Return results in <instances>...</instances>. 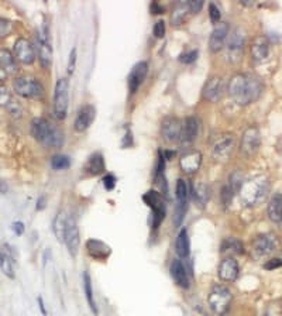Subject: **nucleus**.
Wrapping results in <instances>:
<instances>
[{"label":"nucleus","instance_id":"nucleus-53","mask_svg":"<svg viewBox=\"0 0 282 316\" xmlns=\"http://www.w3.org/2000/svg\"><path fill=\"white\" fill-rule=\"evenodd\" d=\"M6 78H7V72H6L3 68L0 67V82H3Z\"/></svg>","mask_w":282,"mask_h":316},{"label":"nucleus","instance_id":"nucleus-21","mask_svg":"<svg viewBox=\"0 0 282 316\" xmlns=\"http://www.w3.org/2000/svg\"><path fill=\"white\" fill-rule=\"evenodd\" d=\"M197 130H199V122L196 117H186L182 123V130H180V143L184 146H191L192 143L195 141L197 135Z\"/></svg>","mask_w":282,"mask_h":316},{"label":"nucleus","instance_id":"nucleus-28","mask_svg":"<svg viewBox=\"0 0 282 316\" xmlns=\"http://www.w3.org/2000/svg\"><path fill=\"white\" fill-rule=\"evenodd\" d=\"M268 218L274 223H281L282 222V193H275L268 202Z\"/></svg>","mask_w":282,"mask_h":316},{"label":"nucleus","instance_id":"nucleus-43","mask_svg":"<svg viewBox=\"0 0 282 316\" xmlns=\"http://www.w3.org/2000/svg\"><path fill=\"white\" fill-rule=\"evenodd\" d=\"M197 52L196 50H192L189 51V52H185V54H182V55L179 56V61L184 62V64H192V62L196 61L197 58Z\"/></svg>","mask_w":282,"mask_h":316},{"label":"nucleus","instance_id":"nucleus-29","mask_svg":"<svg viewBox=\"0 0 282 316\" xmlns=\"http://www.w3.org/2000/svg\"><path fill=\"white\" fill-rule=\"evenodd\" d=\"M192 195H193V201L196 203V206L200 209L206 208L209 199H210V188L205 182H197L196 185L193 186Z\"/></svg>","mask_w":282,"mask_h":316},{"label":"nucleus","instance_id":"nucleus-24","mask_svg":"<svg viewBox=\"0 0 282 316\" xmlns=\"http://www.w3.org/2000/svg\"><path fill=\"white\" fill-rule=\"evenodd\" d=\"M86 250H88V254L93 260H107V257L110 255L112 250L107 246L106 243L100 242V240H96V239H90L86 242Z\"/></svg>","mask_w":282,"mask_h":316},{"label":"nucleus","instance_id":"nucleus-32","mask_svg":"<svg viewBox=\"0 0 282 316\" xmlns=\"http://www.w3.org/2000/svg\"><path fill=\"white\" fill-rule=\"evenodd\" d=\"M0 67L3 68L7 73H10V75L17 72L16 56L13 55L9 50H6V48L0 50Z\"/></svg>","mask_w":282,"mask_h":316},{"label":"nucleus","instance_id":"nucleus-15","mask_svg":"<svg viewBox=\"0 0 282 316\" xmlns=\"http://www.w3.org/2000/svg\"><path fill=\"white\" fill-rule=\"evenodd\" d=\"M223 89H225L223 79L220 76H212L208 79V82L203 86V99L208 102H217L223 95Z\"/></svg>","mask_w":282,"mask_h":316},{"label":"nucleus","instance_id":"nucleus-31","mask_svg":"<svg viewBox=\"0 0 282 316\" xmlns=\"http://www.w3.org/2000/svg\"><path fill=\"white\" fill-rule=\"evenodd\" d=\"M191 13L188 2H179L176 3L174 7V10L171 13V23L172 26H179L188 18V14Z\"/></svg>","mask_w":282,"mask_h":316},{"label":"nucleus","instance_id":"nucleus-51","mask_svg":"<svg viewBox=\"0 0 282 316\" xmlns=\"http://www.w3.org/2000/svg\"><path fill=\"white\" fill-rule=\"evenodd\" d=\"M44 208H45V196L38 198V201H37V210H43Z\"/></svg>","mask_w":282,"mask_h":316},{"label":"nucleus","instance_id":"nucleus-26","mask_svg":"<svg viewBox=\"0 0 282 316\" xmlns=\"http://www.w3.org/2000/svg\"><path fill=\"white\" fill-rule=\"evenodd\" d=\"M13 259H14L13 248L9 244H5L3 248L0 250V268L3 271V274L6 276H9V278H14Z\"/></svg>","mask_w":282,"mask_h":316},{"label":"nucleus","instance_id":"nucleus-41","mask_svg":"<svg viewBox=\"0 0 282 316\" xmlns=\"http://www.w3.org/2000/svg\"><path fill=\"white\" fill-rule=\"evenodd\" d=\"M11 103V95L9 89L0 84V106H9Z\"/></svg>","mask_w":282,"mask_h":316},{"label":"nucleus","instance_id":"nucleus-18","mask_svg":"<svg viewBox=\"0 0 282 316\" xmlns=\"http://www.w3.org/2000/svg\"><path fill=\"white\" fill-rule=\"evenodd\" d=\"M147 73H148V64H147L146 61L137 62L134 67H133V69H131V72H130L129 75V90L131 93H135V92L138 90L140 85L143 84L144 79H146Z\"/></svg>","mask_w":282,"mask_h":316},{"label":"nucleus","instance_id":"nucleus-22","mask_svg":"<svg viewBox=\"0 0 282 316\" xmlns=\"http://www.w3.org/2000/svg\"><path fill=\"white\" fill-rule=\"evenodd\" d=\"M96 116V109L92 105H85L80 107L78 112V116L75 118V130L76 131H85L90 127V124L93 123Z\"/></svg>","mask_w":282,"mask_h":316},{"label":"nucleus","instance_id":"nucleus-34","mask_svg":"<svg viewBox=\"0 0 282 316\" xmlns=\"http://www.w3.org/2000/svg\"><path fill=\"white\" fill-rule=\"evenodd\" d=\"M221 253H231V254H243L244 253V246L240 240H237L234 237H229L221 243L220 246Z\"/></svg>","mask_w":282,"mask_h":316},{"label":"nucleus","instance_id":"nucleus-30","mask_svg":"<svg viewBox=\"0 0 282 316\" xmlns=\"http://www.w3.org/2000/svg\"><path fill=\"white\" fill-rule=\"evenodd\" d=\"M175 251L179 255L180 259H188L189 253H191V242H189V234L186 229H182L179 231V234L176 237V243H175Z\"/></svg>","mask_w":282,"mask_h":316},{"label":"nucleus","instance_id":"nucleus-8","mask_svg":"<svg viewBox=\"0 0 282 316\" xmlns=\"http://www.w3.org/2000/svg\"><path fill=\"white\" fill-rule=\"evenodd\" d=\"M13 88L16 90L17 93L23 97H41L44 95V86L39 84L37 79L34 78H27V76H23V78H17L13 84Z\"/></svg>","mask_w":282,"mask_h":316},{"label":"nucleus","instance_id":"nucleus-47","mask_svg":"<svg viewBox=\"0 0 282 316\" xmlns=\"http://www.w3.org/2000/svg\"><path fill=\"white\" fill-rule=\"evenodd\" d=\"M188 6H189V10H191V13H199L200 11V9L203 7V2L202 0H191V2H188Z\"/></svg>","mask_w":282,"mask_h":316},{"label":"nucleus","instance_id":"nucleus-33","mask_svg":"<svg viewBox=\"0 0 282 316\" xmlns=\"http://www.w3.org/2000/svg\"><path fill=\"white\" fill-rule=\"evenodd\" d=\"M67 220L68 216L64 212H59L56 214L55 219H54V225H52V230L55 234L56 240L59 243L64 242L65 239V230H67Z\"/></svg>","mask_w":282,"mask_h":316},{"label":"nucleus","instance_id":"nucleus-49","mask_svg":"<svg viewBox=\"0 0 282 316\" xmlns=\"http://www.w3.org/2000/svg\"><path fill=\"white\" fill-rule=\"evenodd\" d=\"M11 229H13V231L16 233L17 236H22L23 233H24V225H23L22 222H14L11 225Z\"/></svg>","mask_w":282,"mask_h":316},{"label":"nucleus","instance_id":"nucleus-14","mask_svg":"<svg viewBox=\"0 0 282 316\" xmlns=\"http://www.w3.org/2000/svg\"><path fill=\"white\" fill-rule=\"evenodd\" d=\"M14 56L22 64L30 65L35 60V50L28 40L17 38L14 43Z\"/></svg>","mask_w":282,"mask_h":316},{"label":"nucleus","instance_id":"nucleus-10","mask_svg":"<svg viewBox=\"0 0 282 316\" xmlns=\"http://www.w3.org/2000/svg\"><path fill=\"white\" fill-rule=\"evenodd\" d=\"M259 146H261V134L259 130L257 127H248L241 137V144H240V150L246 155V157H251L255 152L258 151Z\"/></svg>","mask_w":282,"mask_h":316},{"label":"nucleus","instance_id":"nucleus-6","mask_svg":"<svg viewBox=\"0 0 282 316\" xmlns=\"http://www.w3.org/2000/svg\"><path fill=\"white\" fill-rule=\"evenodd\" d=\"M144 202L148 208H151L152 210V227L157 230L159 225L163 223V220L165 219V214H167V210H165V202H164V198L161 193H158L157 191H148L143 196Z\"/></svg>","mask_w":282,"mask_h":316},{"label":"nucleus","instance_id":"nucleus-5","mask_svg":"<svg viewBox=\"0 0 282 316\" xmlns=\"http://www.w3.org/2000/svg\"><path fill=\"white\" fill-rule=\"evenodd\" d=\"M208 302L210 309L217 315H223L226 310L229 309L231 302L230 289L225 285H214L212 291L209 293Z\"/></svg>","mask_w":282,"mask_h":316},{"label":"nucleus","instance_id":"nucleus-25","mask_svg":"<svg viewBox=\"0 0 282 316\" xmlns=\"http://www.w3.org/2000/svg\"><path fill=\"white\" fill-rule=\"evenodd\" d=\"M169 271H171V275H172L175 284L178 287L184 288V289L189 288V276H188V272H186L185 265L182 264L180 260H174L171 263Z\"/></svg>","mask_w":282,"mask_h":316},{"label":"nucleus","instance_id":"nucleus-27","mask_svg":"<svg viewBox=\"0 0 282 316\" xmlns=\"http://www.w3.org/2000/svg\"><path fill=\"white\" fill-rule=\"evenodd\" d=\"M106 169V165H105V160H103V155L96 152V154H92L89 157V160L86 161V164L84 165V171L90 176H95V175H100L105 172Z\"/></svg>","mask_w":282,"mask_h":316},{"label":"nucleus","instance_id":"nucleus-23","mask_svg":"<svg viewBox=\"0 0 282 316\" xmlns=\"http://www.w3.org/2000/svg\"><path fill=\"white\" fill-rule=\"evenodd\" d=\"M238 271H240V268H238L237 260L233 259V257H227L219 265L220 280L227 282L236 281V278L238 276Z\"/></svg>","mask_w":282,"mask_h":316},{"label":"nucleus","instance_id":"nucleus-7","mask_svg":"<svg viewBox=\"0 0 282 316\" xmlns=\"http://www.w3.org/2000/svg\"><path fill=\"white\" fill-rule=\"evenodd\" d=\"M246 44V35L241 28H234L226 41V56L231 62H238Z\"/></svg>","mask_w":282,"mask_h":316},{"label":"nucleus","instance_id":"nucleus-2","mask_svg":"<svg viewBox=\"0 0 282 316\" xmlns=\"http://www.w3.org/2000/svg\"><path fill=\"white\" fill-rule=\"evenodd\" d=\"M31 134L35 140L51 148H59L64 144V133L43 117L31 122Z\"/></svg>","mask_w":282,"mask_h":316},{"label":"nucleus","instance_id":"nucleus-11","mask_svg":"<svg viewBox=\"0 0 282 316\" xmlns=\"http://www.w3.org/2000/svg\"><path fill=\"white\" fill-rule=\"evenodd\" d=\"M64 243L67 244L68 251L72 257H76L80 246V236H79V227L76 220L72 216H68L67 230H65V239Z\"/></svg>","mask_w":282,"mask_h":316},{"label":"nucleus","instance_id":"nucleus-46","mask_svg":"<svg viewBox=\"0 0 282 316\" xmlns=\"http://www.w3.org/2000/svg\"><path fill=\"white\" fill-rule=\"evenodd\" d=\"M103 185H105L107 191H113L114 186H116V176L113 174H107L106 176L103 178Z\"/></svg>","mask_w":282,"mask_h":316},{"label":"nucleus","instance_id":"nucleus-40","mask_svg":"<svg viewBox=\"0 0 282 316\" xmlns=\"http://www.w3.org/2000/svg\"><path fill=\"white\" fill-rule=\"evenodd\" d=\"M13 30V23L7 18H0V38L7 37Z\"/></svg>","mask_w":282,"mask_h":316},{"label":"nucleus","instance_id":"nucleus-1","mask_svg":"<svg viewBox=\"0 0 282 316\" xmlns=\"http://www.w3.org/2000/svg\"><path fill=\"white\" fill-rule=\"evenodd\" d=\"M264 89L263 81L251 73H236L229 82V95L237 105H250L258 99Z\"/></svg>","mask_w":282,"mask_h":316},{"label":"nucleus","instance_id":"nucleus-4","mask_svg":"<svg viewBox=\"0 0 282 316\" xmlns=\"http://www.w3.org/2000/svg\"><path fill=\"white\" fill-rule=\"evenodd\" d=\"M69 102V82L67 78L58 79L54 92V114L56 118L64 120L68 114Z\"/></svg>","mask_w":282,"mask_h":316},{"label":"nucleus","instance_id":"nucleus-44","mask_svg":"<svg viewBox=\"0 0 282 316\" xmlns=\"http://www.w3.org/2000/svg\"><path fill=\"white\" fill-rule=\"evenodd\" d=\"M165 22L164 20H158L155 24H154V35L157 37V38H164V35H165Z\"/></svg>","mask_w":282,"mask_h":316},{"label":"nucleus","instance_id":"nucleus-17","mask_svg":"<svg viewBox=\"0 0 282 316\" xmlns=\"http://www.w3.org/2000/svg\"><path fill=\"white\" fill-rule=\"evenodd\" d=\"M202 164V152L197 150H191L185 152L179 160V167L185 174H195L197 169L200 168Z\"/></svg>","mask_w":282,"mask_h":316},{"label":"nucleus","instance_id":"nucleus-13","mask_svg":"<svg viewBox=\"0 0 282 316\" xmlns=\"http://www.w3.org/2000/svg\"><path fill=\"white\" fill-rule=\"evenodd\" d=\"M278 247V239L274 234H261L253 242V251L257 257H267Z\"/></svg>","mask_w":282,"mask_h":316},{"label":"nucleus","instance_id":"nucleus-54","mask_svg":"<svg viewBox=\"0 0 282 316\" xmlns=\"http://www.w3.org/2000/svg\"><path fill=\"white\" fill-rule=\"evenodd\" d=\"M0 189H2V193H6V191H7V185H5V181L0 182Z\"/></svg>","mask_w":282,"mask_h":316},{"label":"nucleus","instance_id":"nucleus-50","mask_svg":"<svg viewBox=\"0 0 282 316\" xmlns=\"http://www.w3.org/2000/svg\"><path fill=\"white\" fill-rule=\"evenodd\" d=\"M150 9H151L152 14H161V13H164L163 6H159L158 3H155V2H154V3H151Z\"/></svg>","mask_w":282,"mask_h":316},{"label":"nucleus","instance_id":"nucleus-20","mask_svg":"<svg viewBox=\"0 0 282 316\" xmlns=\"http://www.w3.org/2000/svg\"><path fill=\"white\" fill-rule=\"evenodd\" d=\"M270 55V41L265 35H258L251 43V58L254 62H264Z\"/></svg>","mask_w":282,"mask_h":316},{"label":"nucleus","instance_id":"nucleus-42","mask_svg":"<svg viewBox=\"0 0 282 316\" xmlns=\"http://www.w3.org/2000/svg\"><path fill=\"white\" fill-rule=\"evenodd\" d=\"M209 16H210V20L213 23H216V24L220 23L221 11H220L219 7L214 5V3H210V5H209Z\"/></svg>","mask_w":282,"mask_h":316},{"label":"nucleus","instance_id":"nucleus-16","mask_svg":"<svg viewBox=\"0 0 282 316\" xmlns=\"http://www.w3.org/2000/svg\"><path fill=\"white\" fill-rule=\"evenodd\" d=\"M180 130H182V124L176 117H165L161 124V135L164 140H167L168 143H175L180 139Z\"/></svg>","mask_w":282,"mask_h":316},{"label":"nucleus","instance_id":"nucleus-52","mask_svg":"<svg viewBox=\"0 0 282 316\" xmlns=\"http://www.w3.org/2000/svg\"><path fill=\"white\" fill-rule=\"evenodd\" d=\"M38 306H39V309H41V313H43L44 316H47V309H45L44 301H43V298H41V297H38Z\"/></svg>","mask_w":282,"mask_h":316},{"label":"nucleus","instance_id":"nucleus-19","mask_svg":"<svg viewBox=\"0 0 282 316\" xmlns=\"http://www.w3.org/2000/svg\"><path fill=\"white\" fill-rule=\"evenodd\" d=\"M37 54L41 65L48 68L52 64V47L48 41V35L45 33H39L37 35Z\"/></svg>","mask_w":282,"mask_h":316},{"label":"nucleus","instance_id":"nucleus-37","mask_svg":"<svg viewBox=\"0 0 282 316\" xmlns=\"http://www.w3.org/2000/svg\"><path fill=\"white\" fill-rule=\"evenodd\" d=\"M71 165V160L68 155H62V154H58V155H54L51 158V167L55 169V171H62V169L69 168Z\"/></svg>","mask_w":282,"mask_h":316},{"label":"nucleus","instance_id":"nucleus-36","mask_svg":"<svg viewBox=\"0 0 282 316\" xmlns=\"http://www.w3.org/2000/svg\"><path fill=\"white\" fill-rule=\"evenodd\" d=\"M175 193H176V199L178 202L188 203V198H189V186L186 184V181L178 180L176 182V189H175Z\"/></svg>","mask_w":282,"mask_h":316},{"label":"nucleus","instance_id":"nucleus-45","mask_svg":"<svg viewBox=\"0 0 282 316\" xmlns=\"http://www.w3.org/2000/svg\"><path fill=\"white\" fill-rule=\"evenodd\" d=\"M75 65H76V48H72L71 54H69V60H68V73L69 75H72L75 71Z\"/></svg>","mask_w":282,"mask_h":316},{"label":"nucleus","instance_id":"nucleus-39","mask_svg":"<svg viewBox=\"0 0 282 316\" xmlns=\"http://www.w3.org/2000/svg\"><path fill=\"white\" fill-rule=\"evenodd\" d=\"M220 198H221V203H223L225 206H229V205L233 202V198H234V191H233L230 186L226 184V185L221 188V192H220Z\"/></svg>","mask_w":282,"mask_h":316},{"label":"nucleus","instance_id":"nucleus-35","mask_svg":"<svg viewBox=\"0 0 282 316\" xmlns=\"http://www.w3.org/2000/svg\"><path fill=\"white\" fill-rule=\"evenodd\" d=\"M84 289L85 295H86V299H88V304H89L90 310L97 315V308H96L95 299H93V288H92V280H90V275L88 271L84 272Z\"/></svg>","mask_w":282,"mask_h":316},{"label":"nucleus","instance_id":"nucleus-3","mask_svg":"<svg viewBox=\"0 0 282 316\" xmlns=\"http://www.w3.org/2000/svg\"><path fill=\"white\" fill-rule=\"evenodd\" d=\"M268 188H270V185H268V181L265 176H255V178L246 181L240 189L243 202L247 206L258 205L267 195Z\"/></svg>","mask_w":282,"mask_h":316},{"label":"nucleus","instance_id":"nucleus-38","mask_svg":"<svg viewBox=\"0 0 282 316\" xmlns=\"http://www.w3.org/2000/svg\"><path fill=\"white\" fill-rule=\"evenodd\" d=\"M186 210H188V203L176 202V206H175V212H174V223L176 227L182 225L184 218H185L186 214Z\"/></svg>","mask_w":282,"mask_h":316},{"label":"nucleus","instance_id":"nucleus-48","mask_svg":"<svg viewBox=\"0 0 282 316\" xmlns=\"http://www.w3.org/2000/svg\"><path fill=\"white\" fill-rule=\"evenodd\" d=\"M264 267L267 268V270H275V268H278V267H282V260L272 259V260H270V261H268Z\"/></svg>","mask_w":282,"mask_h":316},{"label":"nucleus","instance_id":"nucleus-55","mask_svg":"<svg viewBox=\"0 0 282 316\" xmlns=\"http://www.w3.org/2000/svg\"><path fill=\"white\" fill-rule=\"evenodd\" d=\"M281 223H282V222H281Z\"/></svg>","mask_w":282,"mask_h":316},{"label":"nucleus","instance_id":"nucleus-12","mask_svg":"<svg viewBox=\"0 0 282 316\" xmlns=\"http://www.w3.org/2000/svg\"><path fill=\"white\" fill-rule=\"evenodd\" d=\"M229 34H230V26H229V23H217V24L214 26L212 34H210V40H209V48H210V51H212V52H219V51L225 47Z\"/></svg>","mask_w":282,"mask_h":316},{"label":"nucleus","instance_id":"nucleus-9","mask_svg":"<svg viewBox=\"0 0 282 316\" xmlns=\"http://www.w3.org/2000/svg\"><path fill=\"white\" fill-rule=\"evenodd\" d=\"M234 148V137L230 133H223L213 143V157L217 161H227Z\"/></svg>","mask_w":282,"mask_h":316}]
</instances>
